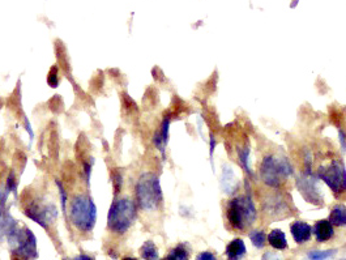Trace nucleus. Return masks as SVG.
Returning a JSON list of instances; mask_svg holds the SVG:
<instances>
[{
	"label": "nucleus",
	"mask_w": 346,
	"mask_h": 260,
	"mask_svg": "<svg viewBox=\"0 0 346 260\" xmlns=\"http://www.w3.org/2000/svg\"><path fill=\"white\" fill-rule=\"evenodd\" d=\"M71 222L81 232H91L94 228L97 208L89 195H76L69 207Z\"/></svg>",
	"instance_id": "f257e3e1"
},
{
	"label": "nucleus",
	"mask_w": 346,
	"mask_h": 260,
	"mask_svg": "<svg viewBox=\"0 0 346 260\" xmlns=\"http://www.w3.org/2000/svg\"><path fill=\"white\" fill-rule=\"evenodd\" d=\"M136 218V205L130 199L114 201L107 214V226L111 232L123 234L132 226Z\"/></svg>",
	"instance_id": "f03ea898"
},
{
	"label": "nucleus",
	"mask_w": 346,
	"mask_h": 260,
	"mask_svg": "<svg viewBox=\"0 0 346 260\" xmlns=\"http://www.w3.org/2000/svg\"><path fill=\"white\" fill-rule=\"evenodd\" d=\"M9 244L12 248V260L19 258V260H33L36 259L37 239L30 229L16 228L8 236Z\"/></svg>",
	"instance_id": "7ed1b4c3"
},
{
	"label": "nucleus",
	"mask_w": 346,
	"mask_h": 260,
	"mask_svg": "<svg viewBox=\"0 0 346 260\" xmlns=\"http://www.w3.org/2000/svg\"><path fill=\"white\" fill-rule=\"evenodd\" d=\"M138 204L144 209L157 208L162 201V189L160 181L154 174H142L136 185Z\"/></svg>",
	"instance_id": "20e7f679"
},
{
	"label": "nucleus",
	"mask_w": 346,
	"mask_h": 260,
	"mask_svg": "<svg viewBox=\"0 0 346 260\" xmlns=\"http://www.w3.org/2000/svg\"><path fill=\"white\" fill-rule=\"evenodd\" d=\"M229 224L236 230H243L255 218V208L248 197H236L229 203L226 209Z\"/></svg>",
	"instance_id": "39448f33"
},
{
	"label": "nucleus",
	"mask_w": 346,
	"mask_h": 260,
	"mask_svg": "<svg viewBox=\"0 0 346 260\" xmlns=\"http://www.w3.org/2000/svg\"><path fill=\"white\" fill-rule=\"evenodd\" d=\"M319 177L329 186L336 195L346 192V170L341 162L333 161L329 166L319 170Z\"/></svg>",
	"instance_id": "423d86ee"
},
{
	"label": "nucleus",
	"mask_w": 346,
	"mask_h": 260,
	"mask_svg": "<svg viewBox=\"0 0 346 260\" xmlns=\"http://www.w3.org/2000/svg\"><path fill=\"white\" fill-rule=\"evenodd\" d=\"M286 162L277 161L275 157H268L263 164V179L268 185H278L279 177L290 173Z\"/></svg>",
	"instance_id": "0eeeda50"
},
{
	"label": "nucleus",
	"mask_w": 346,
	"mask_h": 260,
	"mask_svg": "<svg viewBox=\"0 0 346 260\" xmlns=\"http://www.w3.org/2000/svg\"><path fill=\"white\" fill-rule=\"evenodd\" d=\"M290 232L295 242L300 244L307 242V240H310L312 230H311V226L307 224V222L297 221V222H294V224H291Z\"/></svg>",
	"instance_id": "6e6552de"
},
{
	"label": "nucleus",
	"mask_w": 346,
	"mask_h": 260,
	"mask_svg": "<svg viewBox=\"0 0 346 260\" xmlns=\"http://www.w3.org/2000/svg\"><path fill=\"white\" fill-rule=\"evenodd\" d=\"M314 233L319 242H326L334 236L333 225L330 224L329 220H320L315 224Z\"/></svg>",
	"instance_id": "1a4fd4ad"
},
{
	"label": "nucleus",
	"mask_w": 346,
	"mask_h": 260,
	"mask_svg": "<svg viewBox=\"0 0 346 260\" xmlns=\"http://www.w3.org/2000/svg\"><path fill=\"white\" fill-rule=\"evenodd\" d=\"M16 228V221L13 220L12 216L4 208L0 209V239H3L4 236L8 238L9 234Z\"/></svg>",
	"instance_id": "9d476101"
},
{
	"label": "nucleus",
	"mask_w": 346,
	"mask_h": 260,
	"mask_svg": "<svg viewBox=\"0 0 346 260\" xmlns=\"http://www.w3.org/2000/svg\"><path fill=\"white\" fill-rule=\"evenodd\" d=\"M246 254V244L242 239H234L228 244L226 247V255L229 260H239Z\"/></svg>",
	"instance_id": "9b49d317"
},
{
	"label": "nucleus",
	"mask_w": 346,
	"mask_h": 260,
	"mask_svg": "<svg viewBox=\"0 0 346 260\" xmlns=\"http://www.w3.org/2000/svg\"><path fill=\"white\" fill-rule=\"evenodd\" d=\"M169 126L170 118L167 117V118L163 119V122H162L161 130L158 131L156 136H154V144H156L158 149L161 150L162 153H163V150H165V145L167 144V139H169Z\"/></svg>",
	"instance_id": "f8f14e48"
},
{
	"label": "nucleus",
	"mask_w": 346,
	"mask_h": 260,
	"mask_svg": "<svg viewBox=\"0 0 346 260\" xmlns=\"http://www.w3.org/2000/svg\"><path fill=\"white\" fill-rule=\"evenodd\" d=\"M268 242H269V244H271L273 248H276V250L287 248V240L286 236H285V233L281 232L279 229H275V230H272V232L269 233Z\"/></svg>",
	"instance_id": "ddd939ff"
},
{
	"label": "nucleus",
	"mask_w": 346,
	"mask_h": 260,
	"mask_svg": "<svg viewBox=\"0 0 346 260\" xmlns=\"http://www.w3.org/2000/svg\"><path fill=\"white\" fill-rule=\"evenodd\" d=\"M329 222L334 226H346V207L336 205L329 214Z\"/></svg>",
	"instance_id": "4468645a"
},
{
	"label": "nucleus",
	"mask_w": 346,
	"mask_h": 260,
	"mask_svg": "<svg viewBox=\"0 0 346 260\" xmlns=\"http://www.w3.org/2000/svg\"><path fill=\"white\" fill-rule=\"evenodd\" d=\"M142 259L144 260H157L158 259V251L157 247L154 246L153 242H145L142 244L141 250H140Z\"/></svg>",
	"instance_id": "2eb2a0df"
},
{
	"label": "nucleus",
	"mask_w": 346,
	"mask_h": 260,
	"mask_svg": "<svg viewBox=\"0 0 346 260\" xmlns=\"http://www.w3.org/2000/svg\"><path fill=\"white\" fill-rule=\"evenodd\" d=\"M162 260H188V251L183 246H178Z\"/></svg>",
	"instance_id": "dca6fc26"
},
{
	"label": "nucleus",
	"mask_w": 346,
	"mask_h": 260,
	"mask_svg": "<svg viewBox=\"0 0 346 260\" xmlns=\"http://www.w3.org/2000/svg\"><path fill=\"white\" fill-rule=\"evenodd\" d=\"M250 239H251L255 247L263 248L264 244H265V240H267V236L263 232H252L250 234Z\"/></svg>",
	"instance_id": "f3484780"
},
{
	"label": "nucleus",
	"mask_w": 346,
	"mask_h": 260,
	"mask_svg": "<svg viewBox=\"0 0 346 260\" xmlns=\"http://www.w3.org/2000/svg\"><path fill=\"white\" fill-rule=\"evenodd\" d=\"M113 186H114V195H119L123 186V174L119 170H113Z\"/></svg>",
	"instance_id": "a211bd4d"
},
{
	"label": "nucleus",
	"mask_w": 346,
	"mask_h": 260,
	"mask_svg": "<svg viewBox=\"0 0 346 260\" xmlns=\"http://www.w3.org/2000/svg\"><path fill=\"white\" fill-rule=\"evenodd\" d=\"M336 251L334 250H330V251H316V252H311L308 258L311 260H325L328 258H330L332 255H334Z\"/></svg>",
	"instance_id": "6ab92c4d"
},
{
	"label": "nucleus",
	"mask_w": 346,
	"mask_h": 260,
	"mask_svg": "<svg viewBox=\"0 0 346 260\" xmlns=\"http://www.w3.org/2000/svg\"><path fill=\"white\" fill-rule=\"evenodd\" d=\"M5 189H7L8 192H13L15 195L17 193V181L13 173H9L8 178H7V186H5Z\"/></svg>",
	"instance_id": "aec40b11"
},
{
	"label": "nucleus",
	"mask_w": 346,
	"mask_h": 260,
	"mask_svg": "<svg viewBox=\"0 0 346 260\" xmlns=\"http://www.w3.org/2000/svg\"><path fill=\"white\" fill-rule=\"evenodd\" d=\"M47 84L51 88H56L59 85V79H58V71H56V67H52V70L48 73L47 77Z\"/></svg>",
	"instance_id": "412c9836"
},
{
	"label": "nucleus",
	"mask_w": 346,
	"mask_h": 260,
	"mask_svg": "<svg viewBox=\"0 0 346 260\" xmlns=\"http://www.w3.org/2000/svg\"><path fill=\"white\" fill-rule=\"evenodd\" d=\"M58 183V187H59V192H60V200H62V208H63V212L66 213V205H67V193L64 191V187L62 186L60 182H56Z\"/></svg>",
	"instance_id": "4be33fe9"
},
{
	"label": "nucleus",
	"mask_w": 346,
	"mask_h": 260,
	"mask_svg": "<svg viewBox=\"0 0 346 260\" xmlns=\"http://www.w3.org/2000/svg\"><path fill=\"white\" fill-rule=\"evenodd\" d=\"M196 260H217V258L212 252H201L196 258Z\"/></svg>",
	"instance_id": "5701e85b"
},
{
	"label": "nucleus",
	"mask_w": 346,
	"mask_h": 260,
	"mask_svg": "<svg viewBox=\"0 0 346 260\" xmlns=\"http://www.w3.org/2000/svg\"><path fill=\"white\" fill-rule=\"evenodd\" d=\"M84 166V173H85V175H87V182L88 185H89V179H91V173H92V166H93V162H84L83 164Z\"/></svg>",
	"instance_id": "b1692460"
},
{
	"label": "nucleus",
	"mask_w": 346,
	"mask_h": 260,
	"mask_svg": "<svg viewBox=\"0 0 346 260\" xmlns=\"http://www.w3.org/2000/svg\"><path fill=\"white\" fill-rule=\"evenodd\" d=\"M263 260H281L278 258V255H273V254H271V252H268L267 255L264 256Z\"/></svg>",
	"instance_id": "393cba45"
},
{
	"label": "nucleus",
	"mask_w": 346,
	"mask_h": 260,
	"mask_svg": "<svg viewBox=\"0 0 346 260\" xmlns=\"http://www.w3.org/2000/svg\"><path fill=\"white\" fill-rule=\"evenodd\" d=\"M73 260H93L91 258V256H88V255H80V256H77L76 259H73Z\"/></svg>",
	"instance_id": "a878e982"
},
{
	"label": "nucleus",
	"mask_w": 346,
	"mask_h": 260,
	"mask_svg": "<svg viewBox=\"0 0 346 260\" xmlns=\"http://www.w3.org/2000/svg\"><path fill=\"white\" fill-rule=\"evenodd\" d=\"M123 260H138V259H135V258H124Z\"/></svg>",
	"instance_id": "bb28decb"
},
{
	"label": "nucleus",
	"mask_w": 346,
	"mask_h": 260,
	"mask_svg": "<svg viewBox=\"0 0 346 260\" xmlns=\"http://www.w3.org/2000/svg\"><path fill=\"white\" fill-rule=\"evenodd\" d=\"M64 260H67V259H64Z\"/></svg>",
	"instance_id": "cd10ccee"
}]
</instances>
